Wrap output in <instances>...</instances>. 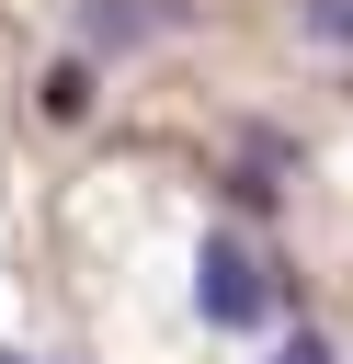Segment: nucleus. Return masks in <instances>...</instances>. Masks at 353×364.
I'll return each mask as SVG.
<instances>
[{"label": "nucleus", "instance_id": "obj_2", "mask_svg": "<svg viewBox=\"0 0 353 364\" xmlns=\"http://www.w3.org/2000/svg\"><path fill=\"white\" fill-rule=\"evenodd\" d=\"M171 23H182V0H80V57H125Z\"/></svg>", "mask_w": 353, "mask_h": 364}, {"label": "nucleus", "instance_id": "obj_4", "mask_svg": "<svg viewBox=\"0 0 353 364\" xmlns=\"http://www.w3.org/2000/svg\"><path fill=\"white\" fill-rule=\"evenodd\" d=\"M216 193H228L239 216H262V205H273V159H239V171H216Z\"/></svg>", "mask_w": 353, "mask_h": 364}, {"label": "nucleus", "instance_id": "obj_6", "mask_svg": "<svg viewBox=\"0 0 353 364\" xmlns=\"http://www.w3.org/2000/svg\"><path fill=\"white\" fill-rule=\"evenodd\" d=\"M273 364H330V341H319V330H296V341H273Z\"/></svg>", "mask_w": 353, "mask_h": 364}, {"label": "nucleus", "instance_id": "obj_3", "mask_svg": "<svg viewBox=\"0 0 353 364\" xmlns=\"http://www.w3.org/2000/svg\"><path fill=\"white\" fill-rule=\"evenodd\" d=\"M34 102H46V125H80V114H91V57H57V68L34 80Z\"/></svg>", "mask_w": 353, "mask_h": 364}, {"label": "nucleus", "instance_id": "obj_1", "mask_svg": "<svg viewBox=\"0 0 353 364\" xmlns=\"http://www.w3.org/2000/svg\"><path fill=\"white\" fill-rule=\"evenodd\" d=\"M285 296H296V273H273L239 228H205V250H194V307H205V330H262Z\"/></svg>", "mask_w": 353, "mask_h": 364}, {"label": "nucleus", "instance_id": "obj_5", "mask_svg": "<svg viewBox=\"0 0 353 364\" xmlns=\"http://www.w3.org/2000/svg\"><path fill=\"white\" fill-rule=\"evenodd\" d=\"M307 34L319 46H353V0H307Z\"/></svg>", "mask_w": 353, "mask_h": 364}, {"label": "nucleus", "instance_id": "obj_7", "mask_svg": "<svg viewBox=\"0 0 353 364\" xmlns=\"http://www.w3.org/2000/svg\"><path fill=\"white\" fill-rule=\"evenodd\" d=\"M0 364H34V353H0Z\"/></svg>", "mask_w": 353, "mask_h": 364}]
</instances>
